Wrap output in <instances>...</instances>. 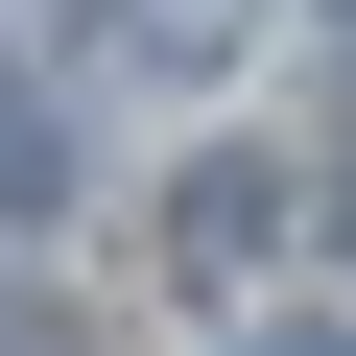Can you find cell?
<instances>
[{
  "label": "cell",
  "mask_w": 356,
  "mask_h": 356,
  "mask_svg": "<svg viewBox=\"0 0 356 356\" xmlns=\"http://www.w3.org/2000/svg\"><path fill=\"white\" fill-rule=\"evenodd\" d=\"M261 238H285V166H261V143H238V166H191V191H166V261H191V285H238Z\"/></svg>",
  "instance_id": "1"
},
{
  "label": "cell",
  "mask_w": 356,
  "mask_h": 356,
  "mask_svg": "<svg viewBox=\"0 0 356 356\" xmlns=\"http://www.w3.org/2000/svg\"><path fill=\"white\" fill-rule=\"evenodd\" d=\"M95 48H119V72H238L261 0H95Z\"/></svg>",
  "instance_id": "2"
},
{
  "label": "cell",
  "mask_w": 356,
  "mask_h": 356,
  "mask_svg": "<svg viewBox=\"0 0 356 356\" xmlns=\"http://www.w3.org/2000/svg\"><path fill=\"white\" fill-rule=\"evenodd\" d=\"M238 356H356V332H238Z\"/></svg>",
  "instance_id": "4"
},
{
  "label": "cell",
  "mask_w": 356,
  "mask_h": 356,
  "mask_svg": "<svg viewBox=\"0 0 356 356\" xmlns=\"http://www.w3.org/2000/svg\"><path fill=\"white\" fill-rule=\"evenodd\" d=\"M48 166H72V143H48V95L0 72V214H48Z\"/></svg>",
  "instance_id": "3"
}]
</instances>
